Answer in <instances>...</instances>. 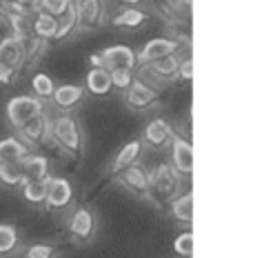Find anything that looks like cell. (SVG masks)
I'll return each mask as SVG.
<instances>
[{
    "mask_svg": "<svg viewBox=\"0 0 253 258\" xmlns=\"http://www.w3.org/2000/svg\"><path fill=\"white\" fill-rule=\"evenodd\" d=\"M49 132L53 134L56 143L67 149V152H80L82 138H80V129H78V122L73 116H69V114L58 116L56 120L51 122Z\"/></svg>",
    "mask_w": 253,
    "mask_h": 258,
    "instance_id": "cell-1",
    "label": "cell"
},
{
    "mask_svg": "<svg viewBox=\"0 0 253 258\" xmlns=\"http://www.w3.org/2000/svg\"><path fill=\"white\" fill-rule=\"evenodd\" d=\"M42 111V100L36 96H16L7 103V118L14 127H23L29 118Z\"/></svg>",
    "mask_w": 253,
    "mask_h": 258,
    "instance_id": "cell-2",
    "label": "cell"
},
{
    "mask_svg": "<svg viewBox=\"0 0 253 258\" xmlns=\"http://www.w3.org/2000/svg\"><path fill=\"white\" fill-rule=\"evenodd\" d=\"M100 56H102V67H105L107 72H114V69H129V72H133L138 64L136 51L127 45L107 47Z\"/></svg>",
    "mask_w": 253,
    "mask_h": 258,
    "instance_id": "cell-3",
    "label": "cell"
},
{
    "mask_svg": "<svg viewBox=\"0 0 253 258\" xmlns=\"http://www.w3.org/2000/svg\"><path fill=\"white\" fill-rule=\"evenodd\" d=\"M73 196V187L67 178H58V176H49L47 178V194H45V203L53 209H62L71 203Z\"/></svg>",
    "mask_w": 253,
    "mask_h": 258,
    "instance_id": "cell-4",
    "label": "cell"
},
{
    "mask_svg": "<svg viewBox=\"0 0 253 258\" xmlns=\"http://www.w3.org/2000/svg\"><path fill=\"white\" fill-rule=\"evenodd\" d=\"M171 163H174V169L178 174L189 176L193 171V147L189 141L180 136L171 138Z\"/></svg>",
    "mask_w": 253,
    "mask_h": 258,
    "instance_id": "cell-5",
    "label": "cell"
},
{
    "mask_svg": "<svg viewBox=\"0 0 253 258\" xmlns=\"http://www.w3.org/2000/svg\"><path fill=\"white\" fill-rule=\"evenodd\" d=\"M178 40H171V38H164V36H160V38H151L147 42V45L142 47V51L136 53L138 56V62H153L158 60V58H164V56H171L176 49H178Z\"/></svg>",
    "mask_w": 253,
    "mask_h": 258,
    "instance_id": "cell-6",
    "label": "cell"
},
{
    "mask_svg": "<svg viewBox=\"0 0 253 258\" xmlns=\"http://www.w3.org/2000/svg\"><path fill=\"white\" fill-rule=\"evenodd\" d=\"M20 182H29V180H40L49 176V160L45 156H25L20 160Z\"/></svg>",
    "mask_w": 253,
    "mask_h": 258,
    "instance_id": "cell-7",
    "label": "cell"
},
{
    "mask_svg": "<svg viewBox=\"0 0 253 258\" xmlns=\"http://www.w3.org/2000/svg\"><path fill=\"white\" fill-rule=\"evenodd\" d=\"M102 16V0H80L76 3V27L94 29L100 23Z\"/></svg>",
    "mask_w": 253,
    "mask_h": 258,
    "instance_id": "cell-8",
    "label": "cell"
},
{
    "mask_svg": "<svg viewBox=\"0 0 253 258\" xmlns=\"http://www.w3.org/2000/svg\"><path fill=\"white\" fill-rule=\"evenodd\" d=\"M69 229H71V234L80 240L91 238V234H94V229H96L94 214H91L89 209H78V212H73L71 220H69Z\"/></svg>",
    "mask_w": 253,
    "mask_h": 258,
    "instance_id": "cell-9",
    "label": "cell"
},
{
    "mask_svg": "<svg viewBox=\"0 0 253 258\" xmlns=\"http://www.w3.org/2000/svg\"><path fill=\"white\" fill-rule=\"evenodd\" d=\"M171 138H174V129L162 118H153L147 125V129H144V141L151 145V147H160V145L169 143Z\"/></svg>",
    "mask_w": 253,
    "mask_h": 258,
    "instance_id": "cell-10",
    "label": "cell"
},
{
    "mask_svg": "<svg viewBox=\"0 0 253 258\" xmlns=\"http://www.w3.org/2000/svg\"><path fill=\"white\" fill-rule=\"evenodd\" d=\"M82 96H85V89L80 85H60V87L53 89L51 98L56 107H60V109H71V107H76L82 100Z\"/></svg>",
    "mask_w": 253,
    "mask_h": 258,
    "instance_id": "cell-11",
    "label": "cell"
},
{
    "mask_svg": "<svg viewBox=\"0 0 253 258\" xmlns=\"http://www.w3.org/2000/svg\"><path fill=\"white\" fill-rule=\"evenodd\" d=\"M155 100H158V94L149 87V85L140 83V80H133L131 85H129V94H127V103L131 107H138V109H142V107H149L153 105Z\"/></svg>",
    "mask_w": 253,
    "mask_h": 258,
    "instance_id": "cell-12",
    "label": "cell"
},
{
    "mask_svg": "<svg viewBox=\"0 0 253 258\" xmlns=\"http://www.w3.org/2000/svg\"><path fill=\"white\" fill-rule=\"evenodd\" d=\"M23 58H25V47L18 36H9V38L0 42V62L16 69V64L23 62Z\"/></svg>",
    "mask_w": 253,
    "mask_h": 258,
    "instance_id": "cell-13",
    "label": "cell"
},
{
    "mask_svg": "<svg viewBox=\"0 0 253 258\" xmlns=\"http://www.w3.org/2000/svg\"><path fill=\"white\" fill-rule=\"evenodd\" d=\"M147 178H149V189L162 194V196H169V194L176 189V174L171 171V167H166V165H160Z\"/></svg>",
    "mask_w": 253,
    "mask_h": 258,
    "instance_id": "cell-14",
    "label": "cell"
},
{
    "mask_svg": "<svg viewBox=\"0 0 253 258\" xmlns=\"http://www.w3.org/2000/svg\"><path fill=\"white\" fill-rule=\"evenodd\" d=\"M25 156H29V147L25 143H20L18 138L9 136L5 141H0V165L20 163Z\"/></svg>",
    "mask_w": 253,
    "mask_h": 258,
    "instance_id": "cell-15",
    "label": "cell"
},
{
    "mask_svg": "<svg viewBox=\"0 0 253 258\" xmlns=\"http://www.w3.org/2000/svg\"><path fill=\"white\" fill-rule=\"evenodd\" d=\"M49 129H51L49 118L40 111V114H36L34 118H29V120L20 127V132H23V136L27 138V141L38 143V141H42V138L47 136V134H49Z\"/></svg>",
    "mask_w": 253,
    "mask_h": 258,
    "instance_id": "cell-16",
    "label": "cell"
},
{
    "mask_svg": "<svg viewBox=\"0 0 253 258\" xmlns=\"http://www.w3.org/2000/svg\"><path fill=\"white\" fill-rule=\"evenodd\" d=\"M140 152H142V143H140V141H131V143L122 145L120 152L116 154V160H114V165H111V171H114V174L125 171L129 165H133L138 160Z\"/></svg>",
    "mask_w": 253,
    "mask_h": 258,
    "instance_id": "cell-17",
    "label": "cell"
},
{
    "mask_svg": "<svg viewBox=\"0 0 253 258\" xmlns=\"http://www.w3.org/2000/svg\"><path fill=\"white\" fill-rule=\"evenodd\" d=\"M87 89L96 96H105L111 89V76L105 67H91L87 74Z\"/></svg>",
    "mask_w": 253,
    "mask_h": 258,
    "instance_id": "cell-18",
    "label": "cell"
},
{
    "mask_svg": "<svg viewBox=\"0 0 253 258\" xmlns=\"http://www.w3.org/2000/svg\"><path fill=\"white\" fill-rule=\"evenodd\" d=\"M31 29H34L36 38H42V40H49L56 36V29H58V18H53V16L40 12L38 16L34 18V23H31Z\"/></svg>",
    "mask_w": 253,
    "mask_h": 258,
    "instance_id": "cell-19",
    "label": "cell"
},
{
    "mask_svg": "<svg viewBox=\"0 0 253 258\" xmlns=\"http://www.w3.org/2000/svg\"><path fill=\"white\" fill-rule=\"evenodd\" d=\"M144 20H147V14H144L142 9L127 7V9H122V12L118 14L114 20H111V25H114V27H125V29H133V27L142 25Z\"/></svg>",
    "mask_w": 253,
    "mask_h": 258,
    "instance_id": "cell-20",
    "label": "cell"
},
{
    "mask_svg": "<svg viewBox=\"0 0 253 258\" xmlns=\"http://www.w3.org/2000/svg\"><path fill=\"white\" fill-rule=\"evenodd\" d=\"M171 214L180 220V223H191L193 220V191H187L178 196L171 203Z\"/></svg>",
    "mask_w": 253,
    "mask_h": 258,
    "instance_id": "cell-21",
    "label": "cell"
},
{
    "mask_svg": "<svg viewBox=\"0 0 253 258\" xmlns=\"http://www.w3.org/2000/svg\"><path fill=\"white\" fill-rule=\"evenodd\" d=\"M120 174H122V180H125L131 189H136V191H147L149 189V178H147V174H144L142 167L129 165V167L125 171H120Z\"/></svg>",
    "mask_w": 253,
    "mask_h": 258,
    "instance_id": "cell-22",
    "label": "cell"
},
{
    "mask_svg": "<svg viewBox=\"0 0 253 258\" xmlns=\"http://www.w3.org/2000/svg\"><path fill=\"white\" fill-rule=\"evenodd\" d=\"M47 178H49V176H47ZM47 178L25 182V187H23L25 201L34 203V205H40V203H45V194H47Z\"/></svg>",
    "mask_w": 253,
    "mask_h": 258,
    "instance_id": "cell-23",
    "label": "cell"
},
{
    "mask_svg": "<svg viewBox=\"0 0 253 258\" xmlns=\"http://www.w3.org/2000/svg\"><path fill=\"white\" fill-rule=\"evenodd\" d=\"M31 89H34V96L36 98H40V100H45V98H51V94H53V89H56V85H53V80L47 76V74H34V78H31Z\"/></svg>",
    "mask_w": 253,
    "mask_h": 258,
    "instance_id": "cell-24",
    "label": "cell"
},
{
    "mask_svg": "<svg viewBox=\"0 0 253 258\" xmlns=\"http://www.w3.org/2000/svg\"><path fill=\"white\" fill-rule=\"evenodd\" d=\"M73 29H76V3H71V7H69L67 12L62 16H58V29H56L53 38L62 40L64 36H69Z\"/></svg>",
    "mask_w": 253,
    "mask_h": 258,
    "instance_id": "cell-25",
    "label": "cell"
},
{
    "mask_svg": "<svg viewBox=\"0 0 253 258\" xmlns=\"http://www.w3.org/2000/svg\"><path fill=\"white\" fill-rule=\"evenodd\" d=\"M151 64V72H155L158 76H164V78H171L178 74V58L171 53V56H164V58H158V60L149 62Z\"/></svg>",
    "mask_w": 253,
    "mask_h": 258,
    "instance_id": "cell-26",
    "label": "cell"
},
{
    "mask_svg": "<svg viewBox=\"0 0 253 258\" xmlns=\"http://www.w3.org/2000/svg\"><path fill=\"white\" fill-rule=\"evenodd\" d=\"M18 247V232L14 225H0V254H9Z\"/></svg>",
    "mask_w": 253,
    "mask_h": 258,
    "instance_id": "cell-27",
    "label": "cell"
},
{
    "mask_svg": "<svg viewBox=\"0 0 253 258\" xmlns=\"http://www.w3.org/2000/svg\"><path fill=\"white\" fill-rule=\"evenodd\" d=\"M0 182H5L9 187L20 185V165L18 163L0 165Z\"/></svg>",
    "mask_w": 253,
    "mask_h": 258,
    "instance_id": "cell-28",
    "label": "cell"
},
{
    "mask_svg": "<svg viewBox=\"0 0 253 258\" xmlns=\"http://www.w3.org/2000/svg\"><path fill=\"white\" fill-rule=\"evenodd\" d=\"M71 3L73 0H40V7H42V12L45 14L58 18V16H62L69 7H71Z\"/></svg>",
    "mask_w": 253,
    "mask_h": 258,
    "instance_id": "cell-29",
    "label": "cell"
},
{
    "mask_svg": "<svg viewBox=\"0 0 253 258\" xmlns=\"http://www.w3.org/2000/svg\"><path fill=\"white\" fill-rule=\"evenodd\" d=\"M174 249H176V254H180L185 258L193 256V232H182L174 240Z\"/></svg>",
    "mask_w": 253,
    "mask_h": 258,
    "instance_id": "cell-30",
    "label": "cell"
},
{
    "mask_svg": "<svg viewBox=\"0 0 253 258\" xmlns=\"http://www.w3.org/2000/svg\"><path fill=\"white\" fill-rule=\"evenodd\" d=\"M111 76V87H118V89H129V85L133 83V72L129 69H114L109 72Z\"/></svg>",
    "mask_w": 253,
    "mask_h": 258,
    "instance_id": "cell-31",
    "label": "cell"
},
{
    "mask_svg": "<svg viewBox=\"0 0 253 258\" xmlns=\"http://www.w3.org/2000/svg\"><path fill=\"white\" fill-rule=\"evenodd\" d=\"M56 256V249H53L51 245H31L25 249V258H53Z\"/></svg>",
    "mask_w": 253,
    "mask_h": 258,
    "instance_id": "cell-32",
    "label": "cell"
},
{
    "mask_svg": "<svg viewBox=\"0 0 253 258\" xmlns=\"http://www.w3.org/2000/svg\"><path fill=\"white\" fill-rule=\"evenodd\" d=\"M178 78H182V80H191L193 78V60L191 58H187L185 62L178 64Z\"/></svg>",
    "mask_w": 253,
    "mask_h": 258,
    "instance_id": "cell-33",
    "label": "cell"
},
{
    "mask_svg": "<svg viewBox=\"0 0 253 258\" xmlns=\"http://www.w3.org/2000/svg\"><path fill=\"white\" fill-rule=\"evenodd\" d=\"M14 80V67L0 62V85H9Z\"/></svg>",
    "mask_w": 253,
    "mask_h": 258,
    "instance_id": "cell-34",
    "label": "cell"
},
{
    "mask_svg": "<svg viewBox=\"0 0 253 258\" xmlns=\"http://www.w3.org/2000/svg\"><path fill=\"white\" fill-rule=\"evenodd\" d=\"M89 64H91V67H102V56H100V53H91V56H89Z\"/></svg>",
    "mask_w": 253,
    "mask_h": 258,
    "instance_id": "cell-35",
    "label": "cell"
},
{
    "mask_svg": "<svg viewBox=\"0 0 253 258\" xmlns=\"http://www.w3.org/2000/svg\"><path fill=\"white\" fill-rule=\"evenodd\" d=\"M14 3H18L20 7H25V9H31V7H36L40 0H14Z\"/></svg>",
    "mask_w": 253,
    "mask_h": 258,
    "instance_id": "cell-36",
    "label": "cell"
},
{
    "mask_svg": "<svg viewBox=\"0 0 253 258\" xmlns=\"http://www.w3.org/2000/svg\"><path fill=\"white\" fill-rule=\"evenodd\" d=\"M122 3H125V5H138L140 0H122Z\"/></svg>",
    "mask_w": 253,
    "mask_h": 258,
    "instance_id": "cell-37",
    "label": "cell"
},
{
    "mask_svg": "<svg viewBox=\"0 0 253 258\" xmlns=\"http://www.w3.org/2000/svg\"><path fill=\"white\" fill-rule=\"evenodd\" d=\"M189 258H191V256H189Z\"/></svg>",
    "mask_w": 253,
    "mask_h": 258,
    "instance_id": "cell-38",
    "label": "cell"
}]
</instances>
